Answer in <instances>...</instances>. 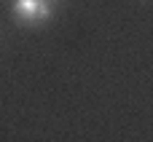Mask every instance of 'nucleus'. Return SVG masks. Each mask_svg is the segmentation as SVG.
<instances>
[{"instance_id":"1","label":"nucleus","mask_w":153,"mask_h":142,"mask_svg":"<svg viewBox=\"0 0 153 142\" xmlns=\"http://www.w3.org/2000/svg\"><path fill=\"white\" fill-rule=\"evenodd\" d=\"M13 13L22 24H40L51 19V5L46 0H13Z\"/></svg>"}]
</instances>
